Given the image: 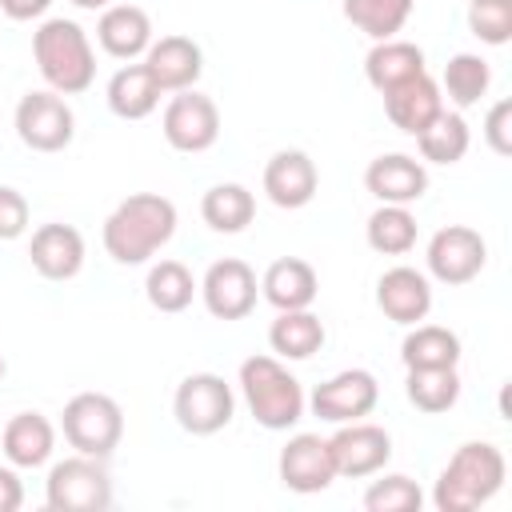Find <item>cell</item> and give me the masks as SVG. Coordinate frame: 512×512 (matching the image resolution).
I'll use <instances>...</instances> for the list:
<instances>
[{"label":"cell","mask_w":512,"mask_h":512,"mask_svg":"<svg viewBox=\"0 0 512 512\" xmlns=\"http://www.w3.org/2000/svg\"><path fill=\"white\" fill-rule=\"evenodd\" d=\"M100 236L116 264H148L176 236V204L160 192H132L108 212Z\"/></svg>","instance_id":"1"},{"label":"cell","mask_w":512,"mask_h":512,"mask_svg":"<svg viewBox=\"0 0 512 512\" xmlns=\"http://www.w3.org/2000/svg\"><path fill=\"white\" fill-rule=\"evenodd\" d=\"M504 452L488 440H468L460 444L448 464L436 476L432 488V504L440 512H476L480 504H488L500 488H504Z\"/></svg>","instance_id":"2"},{"label":"cell","mask_w":512,"mask_h":512,"mask_svg":"<svg viewBox=\"0 0 512 512\" xmlns=\"http://www.w3.org/2000/svg\"><path fill=\"white\" fill-rule=\"evenodd\" d=\"M32 56L44 84L60 96H80L96 80V52L76 20L52 16L32 32Z\"/></svg>","instance_id":"3"},{"label":"cell","mask_w":512,"mask_h":512,"mask_svg":"<svg viewBox=\"0 0 512 512\" xmlns=\"http://www.w3.org/2000/svg\"><path fill=\"white\" fill-rule=\"evenodd\" d=\"M240 392L252 420L268 432H284L304 416V388L280 364V356H248L240 364Z\"/></svg>","instance_id":"4"},{"label":"cell","mask_w":512,"mask_h":512,"mask_svg":"<svg viewBox=\"0 0 512 512\" xmlns=\"http://www.w3.org/2000/svg\"><path fill=\"white\" fill-rule=\"evenodd\" d=\"M64 440L96 460H108L124 436V412L108 392H76L60 412Z\"/></svg>","instance_id":"5"},{"label":"cell","mask_w":512,"mask_h":512,"mask_svg":"<svg viewBox=\"0 0 512 512\" xmlns=\"http://www.w3.org/2000/svg\"><path fill=\"white\" fill-rule=\"evenodd\" d=\"M44 500L52 512H104L112 508V480L104 460L96 456H64L48 468Z\"/></svg>","instance_id":"6"},{"label":"cell","mask_w":512,"mask_h":512,"mask_svg":"<svg viewBox=\"0 0 512 512\" xmlns=\"http://www.w3.org/2000/svg\"><path fill=\"white\" fill-rule=\"evenodd\" d=\"M232 412H236V396H232V384L216 372H192L176 384V396H172V416L184 432L192 436H216L220 428L232 424Z\"/></svg>","instance_id":"7"},{"label":"cell","mask_w":512,"mask_h":512,"mask_svg":"<svg viewBox=\"0 0 512 512\" xmlns=\"http://www.w3.org/2000/svg\"><path fill=\"white\" fill-rule=\"evenodd\" d=\"M16 136L32 148V152H64L76 136V116L68 108V100L52 88L44 92H28L16 104Z\"/></svg>","instance_id":"8"},{"label":"cell","mask_w":512,"mask_h":512,"mask_svg":"<svg viewBox=\"0 0 512 512\" xmlns=\"http://www.w3.org/2000/svg\"><path fill=\"white\" fill-rule=\"evenodd\" d=\"M164 140L176 148V152H208L216 140H220V108L212 96L196 92V88H184V92H172L168 108H164Z\"/></svg>","instance_id":"9"},{"label":"cell","mask_w":512,"mask_h":512,"mask_svg":"<svg viewBox=\"0 0 512 512\" xmlns=\"http://www.w3.org/2000/svg\"><path fill=\"white\" fill-rule=\"evenodd\" d=\"M424 260H428V276H432V280L456 288V284H468V280H476V276L484 272V264H488V244H484V236H480L476 228H468V224H448V228H440V232L428 240Z\"/></svg>","instance_id":"10"},{"label":"cell","mask_w":512,"mask_h":512,"mask_svg":"<svg viewBox=\"0 0 512 512\" xmlns=\"http://www.w3.org/2000/svg\"><path fill=\"white\" fill-rule=\"evenodd\" d=\"M328 452H332L336 476L364 480V476H376V472L392 460V436H388L380 424L348 420V424H340V428L328 436Z\"/></svg>","instance_id":"11"},{"label":"cell","mask_w":512,"mask_h":512,"mask_svg":"<svg viewBox=\"0 0 512 512\" xmlns=\"http://www.w3.org/2000/svg\"><path fill=\"white\" fill-rule=\"evenodd\" d=\"M256 296H260V280L236 256L208 264V272L200 280V300L216 320H244L256 308Z\"/></svg>","instance_id":"12"},{"label":"cell","mask_w":512,"mask_h":512,"mask_svg":"<svg viewBox=\"0 0 512 512\" xmlns=\"http://www.w3.org/2000/svg\"><path fill=\"white\" fill-rule=\"evenodd\" d=\"M380 400V384L368 368H344L336 376H328L324 384H316V392L308 396L312 412L328 424H348V420H364Z\"/></svg>","instance_id":"13"},{"label":"cell","mask_w":512,"mask_h":512,"mask_svg":"<svg viewBox=\"0 0 512 512\" xmlns=\"http://www.w3.org/2000/svg\"><path fill=\"white\" fill-rule=\"evenodd\" d=\"M276 472H280V484H284L288 492H300V496L324 492V488L336 480V464H332V452H328V436H316V432H296V436H288V444L280 448Z\"/></svg>","instance_id":"14"},{"label":"cell","mask_w":512,"mask_h":512,"mask_svg":"<svg viewBox=\"0 0 512 512\" xmlns=\"http://www.w3.org/2000/svg\"><path fill=\"white\" fill-rule=\"evenodd\" d=\"M316 188H320V172H316L308 152L280 148V152L268 156V164H264V196L276 208H288V212L304 208V204H312Z\"/></svg>","instance_id":"15"},{"label":"cell","mask_w":512,"mask_h":512,"mask_svg":"<svg viewBox=\"0 0 512 512\" xmlns=\"http://www.w3.org/2000/svg\"><path fill=\"white\" fill-rule=\"evenodd\" d=\"M376 308L392 320V324H420L432 312V284L420 268L396 264L376 280Z\"/></svg>","instance_id":"16"},{"label":"cell","mask_w":512,"mask_h":512,"mask_svg":"<svg viewBox=\"0 0 512 512\" xmlns=\"http://www.w3.org/2000/svg\"><path fill=\"white\" fill-rule=\"evenodd\" d=\"M144 68L152 72L160 92H184V88H196V80L204 72V52L192 36L172 32V36H160V40L148 44Z\"/></svg>","instance_id":"17"},{"label":"cell","mask_w":512,"mask_h":512,"mask_svg":"<svg viewBox=\"0 0 512 512\" xmlns=\"http://www.w3.org/2000/svg\"><path fill=\"white\" fill-rule=\"evenodd\" d=\"M364 188L380 204H416L428 192V168L404 152H388L364 168Z\"/></svg>","instance_id":"18"},{"label":"cell","mask_w":512,"mask_h":512,"mask_svg":"<svg viewBox=\"0 0 512 512\" xmlns=\"http://www.w3.org/2000/svg\"><path fill=\"white\" fill-rule=\"evenodd\" d=\"M28 260L44 280H72L84 268V236L72 224H40L28 244Z\"/></svg>","instance_id":"19"},{"label":"cell","mask_w":512,"mask_h":512,"mask_svg":"<svg viewBox=\"0 0 512 512\" xmlns=\"http://www.w3.org/2000/svg\"><path fill=\"white\" fill-rule=\"evenodd\" d=\"M380 96H384L388 120L400 132H408V136L424 132L440 116V108H444V92H440V84L428 72H420V76H412V80H404V84H396V88H388Z\"/></svg>","instance_id":"20"},{"label":"cell","mask_w":512,"mask_h":512,"mask_svg":"<svg viewBox=\"0 0 512 512\" xmlns=\"http://www.w3.org/2000/svg\"><path fill=\"white\" fill-rule=\"evenodd\" d=\"M320 292V280H316V268L300 256H280L264 268L260 276V296L276 308V312H292V308H312Z\"/></svg>","instance_id":"21"},{"label":"cell","mask_w":512,"mask_h":512,"mask_svg":"<svg viewBox=\"0 0 512 512\" xmlns=\"http://www.w3.org/2000/svg\"><path fill=\"white\" fill-rule=\"evenodd\" d=\"M96 40L116 60H136L152 44V20L136 4H108L96 20Z\"/></svg>","instance_id":"22"},{"label":"cell","mask_w":512,"mask_h":512,"mask_svg":"<svg viewBox=\"0 0 512 512\" xmlns=\"http://www.w3.org/2000/svg\"><path fill=\"white\" fill-rule=\"evenodd\" d=\"M0 448H4V460L12 468H40L52 460L56 428L40 412H16L0 432Z\"/></svg>","instance_id":"23"},{"label":"cell","mask_w":512,"mask_h":512,"mask_svg":"<svg viewBox=\"0 0 512 512\" xmlns=\"http://www.w3.org/2000/svg\"><path fill=\"white\" fill-rule=\"evenodd\" d=\"M328 332L324 320L312 308H292V312H276V320L268 324V348L280 360H308L324 348Z\"/></svg>","instance_id":"24"},{"label":"cell","mask_w":512,"mask_h":512,"mask_svg":"<svg viewBox=\"0 0 512 512\" xmlns=\"http://www.w3.org/2000/svg\"><path fill=\"white\" fill-rule=\"evenodd\" d=\"M420 72H428L424 68V48L412 44V40H396V36L376 40L372 52L364 56V76L376 92H388V88H396V84H404Z\"/></svg>","instance_id":"25"},{"label":"cell","mask_w":512,"mask_h":512,"mask_svg":"<svg viewBox=\"0 0 512 512\" xmlns=\"http://www.w3.org/2000/svg\"><path fill=\"white\" fill-rule=\"evenodd\" d=\"M160 96L164 92H160V84L152 80V72L144 64L116 68L112 80H108V92H104L112 116H120V120H144V116H152L156 104H160Z\"/></svg>","instance_id":"26"},{"label":"cell","mask_w":512,"mask_h":512,"mask_svg":"<svg viewBox=\"0 0 512 512\" xmlns=\"http://www.w3.org/2000/svg\"><path fill=\"white\" fill-rule=\"evenodd\" d=\"M404 368H456L460 364V336L444 324H408L400 340Z\"/></svg>","instance_id":"27"},{"label":"cell","mask_w":512,"mask_h":512,"mask_svg":"<svg viewBox=\"0 0 512 512\" xmlns=\"http://www.w3.org/2000/svg\"><path fill=\"white\" fill-rule=\"evenodd\" d=\"M200 216L212 232H224V236H236L252 224L256 216V196L244 188V184H212L200 200Z\"/></svg>","instance_id":"28"},{"label":"cell","mask_w":512,"mask_h":512,"mask_svg":"<svg viewBox=\"0 0 512 512\" xmlns=\"http://www.w3.org/2000/svg\"><path fill=\"white\" fill-rule=\"evenodd\" d=\"M364 240L380 256H404L416 244V216L408 204H380L364 224Z\"/></svg>","instance_id":"29"},{"label":"cell","mask_w":512,"mask_h":512,"mask_svg":"<svg viewBox=\"0 0 512 512\" xmlns=\"http://www.w3.org/2000/svg\"><path fill=\"white\" fill-rule=\"evenodd\" d=\"M468 144H472V132H468L460 108L456 112L440 108V116L424 132H416V148L428 164H456V160H464Z\"/></svg>","instance_id":"30"},{"label":"cell","mask_w":512,"mask_h":512,"mask_svg":"<svg viewBox=\"0 0 512 512\" xmlns=\"http://www.w3.org/2000/svg\"><path fill=\"white\" fill-rule=\"evenodd\" d=\"M196 292H200V284L180 260H160L144 276V296L156 312H184Z\"/></svg>","instance_id":"31"},{"label":"cell","mask_w":512,"mask_h":512,"mask_svg":"<svg viewBox=\"0 0 512 512\" xmlns=\"http://www.w3.org/2000/svg\"><path fill=\"white\" fill-rule=\"evenodd\" d=\"M404 392H408L412 408L440 416L460 400V372L456 368H408Z\"/></svg>","instance_id":"32"},{"label":"cell","mask_w":512,"mask_h":512,"mask_svg":"<svg viewBox=\"0 0 512 512\" xmlns=\"http://www.w3.org/2000/svg\"><path fill=\"white\" fill-rule=\"evenodd\" d=\"M412 8L416 0H344V20L372 40H392L408 24Z\"/></svg>","instance_id":"33"},{"label":"cell","mask_w":512,"mask_h":512,"mask_svg":"<svg viewBox=\"0 0 512 512\" xmlns=\"http://www.w3.org/2000/svg\"><path fill=\"white\" fill-rule=\"evenodd\" d=\"M488 84H492L488 60L476 56V52H456L444 64V88L440 92H448V100L456 108H472V104H480L488 96Z\"/></svg>","instance_id":"34"},{"label":"cell","mask_w":512,"mask_h":512,"mask_svg":"<svg viewBox=\"0 0 512 512\" xmlns=\"http://www.w3.org/2000/svg\"><path fill=\"white\" fill-rule=\"evenodd\" d=\"M420 504H424V492L404 472H388V476L372 480L368 492H364L368 512H420Z\"/></svg>","instance_id":"35"},{"label":"cell","mask_w":512,"mask_h":512,"mask_svg":"<svg viewBox=\"0 0 512 512\" xmlns=\"http://www.w3.org/2000/svg\"><path fill=\"white\" fill-rule=\"evenodd\" d=\"M468 32L480 44H508L512 40V0H468Z\"/></svg>","instance_id":"36"},{"label":"cell","mask_w":512,"mask_h":512,"mask_svg":"<svg viewBox=\"0 0 512 512\" xmlns=\"http://www.w3.org/2000/svg\"><path fill=\"white\" fill-rule=\"evenodd\" d=\"M28 216H32V212H28L24 192L0 184V240H16V236H24V232H28Z\"/></svg>","instance_id":"37"},{"label":"cell","mask_w":512,"mask_h":512,"mask_svg":"<svg viewBox=\"0 0 512 512\" xmlns=\"http://www.w3.org/2000/svg\"><path fill=\"white\" fill-rule=\"evenodd\" d=\"M484 140L496 156L512 152V100H496L484 116Z\"/></svg>","instance_id":"38"},{"label":"cell","mask_w":512,"mask_h":512,"mask_svg":"<svg viewBox=\"0 0 512 512\" xmlns=\"http://www.w3.org/2000/svg\"><path fill=\"white\" fill-rule=\"evenodd\" d=\"M24 504V484L12 464H0V512H16Z\"/></svg>","instance_id":"39"},{"label":"cell","mask_w":512,"mask_h":512,"mask_svg":"<svg viewBox=\"0 0 512 512\" xmlns=\"http://www.w3.org/2000/svg\"><path fill=\"white\" fill-rule=\"evenodd\" d=\"M52 8V0H0V12L8 16V20H40L44 12Z\"/></svg>","instance_id":"40"},{"label":"cell","mask_w":512,"mask_h":512,"mask_svg":"<svg viewBox=\"0 0 512 512\" xmlns=\"http://www.w3.org/2000/svg\"><path fill=\"white\" fill-rule=\"evenodd\" d=\"M76 8H88V12H96V8H108L112 0H72Z\"/></svg>","instance_id":"41"},{"label":"cell","mask_w":512,"mask_h":512,"mask_svg":"<svg viewBox=\"0 0 512 512\" xmlns=\"http://www.w3.org/2000/svg\"><path fill=\"white\" fill-rule=\"evenodd\" d=\"M4 372H8V364H4V356H0V380H4Z\"/></svg>","instance_id":"42"}]
</instances>
